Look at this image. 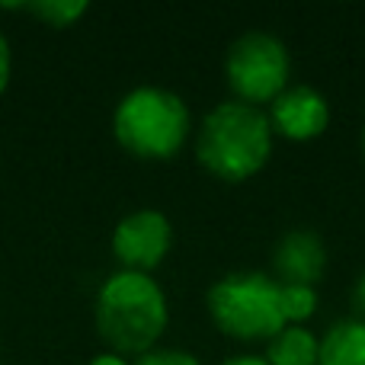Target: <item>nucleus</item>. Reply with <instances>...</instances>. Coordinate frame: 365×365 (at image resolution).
<instances>
[{
  "label": "nucleus",
  "mask_w": 365,
  "mask_h": 365,
  "mask_svg": "<svg viewBox=\"0 0 365 365\" xmlns=\"http://www.w3.org/2000/svg\"><path fill=\"white\" fill-rule=\"evenodd\" d=\"M115 141L141 160H167L186 145L189 109L164 87H138L115 106Z\"/></svg>",
  "instance_id": "obj_3"
},
{
  "label": "nucleus",
  "mask_w": 365,
  "mask_h": 365,
  "mask_svg": "<svg viewBox=\"0 0 365 365\" xmlns=\"http://www.w3.org/2000/svg\"><path fill=\"white\" fill-rule=\"evenodd\" d=\"M221 365H269V362L263 356H231V359H225Z\"/></svg>",
  "instance_id": "obj_16"
},
{
  "label": "nucleus",
  "mask_w": 365,
  "mask_h": 365,
  "mask_svg": "<svg viewBox=\"0 0 365 365\" xmlns=\"http://www.w3.org/2000/svg\"><path fill=\"white\" fill-rule=\"evenodd\" d=\"M272 151V125L266 113L247 103H221L205 115L195 141L199 164L212 177L240 182L259 173Z\"/></svg>",
  "instance_id": "obj_1"
},
{
  "label": "nucleus",
  "mask_w": 365,
  "mask_h": 365,
  "mask_svg": "<svg viewBox=\"0 0 365 365\" xmlns=\"http://www.w3.org/2000/svg\"><path fill=\"white\" fill-rule=\"evenodd\" d=\"M138 365H199V359L180 349H158V353H145Z\"/></svg>",
  "instance_id": "obj_13"
},
{
  "label": "nucleus",
  "mask_w": 365,
  "mask_h": 365,
  "mask_svg": "<svg viewBox=\"0 0 365 365\" xmlns=\"http://www.w3.org/2000/svg\"><path fill=\"white\" fill-rule=\"evenodd\" d=\"M353 304H356V311L365 317V272L359 276V282H356V289H353Z\"/></svg>",
  "instance_id": "obj_15"
},
{
  "label": "nucleus",
  "mask_w": 365,
  "mask_h": 365,
  "mask_svg": "<svg viewBox=\"0 0 365 365\" xmlns=\"http://www.w3.org/2000/svg\"><path fill=\"white\" fill-rule=\"evenodd\" d=\"M6 81H10V45H6L4 32H0V93L6 90Z\"/></svg>",
  "instance_id": "obj_14"
},
{
  "label": "nucleus",
  "mask_w": 365,
  "mask_h": 365,
  "mask_svg": "<svg viewBox=\"0 0 365 365\" xmlns=\"http://www.w3.org/2000/svg\"><path fill=\"white\" fill-rule=\"evenodd\" d=\"M317 295L314 289H304V285H282V314L285 324H302L314 314Z\"/></svg>",
  "instance_id": "obj_12"
},
{
  "label": "nucleus",
  "mask_w": 365,
  "mask_h": 365,
  "mask_svg": "<svg viewBox=\"0 0 365 365\" xmlns=\"http://www.w3.org/2000/svg\"><path fill=\"white\" fill-rule=\"evenodd\" d=\"M362 154H365V128H362Z\"/></svg>",
  "instance_id": "obj_18"
},
{
  "label": "nucleus",
  "mask_w": 365,
  "mask_h": 365,
  "mask_svg": "<svg viewBox=\"0 0 365 365\" xmlns=\"http://www.w3.org/2000/svg\"><path fill=\"white\" fill-rule=\"evenodd\" d=\"M269 125L282 138L292 141H311L327 128L330 122V106L314 87H285L276 100L269 103Z\"/></svg>",
  "instance_id": "obj_7"
},
{
  "label": "nucleus",
  "mask_w": 365,
  "mask_h": 365,
  "mask_svg": "<svg viewBox=\"0 0 365 365\" xmlns=\"http://www.w3.org/2000/svg\"><path fill=\"white\" fill-rule=\"evenodd\" d=\"M173 244V227L160 212H135L119 221L113 234V253L128 272H151L164 263Z\"/></svg>",
  "instance_id": "obj_6"
},
{
  "label": "nucleus",
  "mask_w": 365,
  "mask_h": 365,
  "mask_svg": "<svg viewBox=\"0 0 365 365\" xmlns=\"http://www.w3.org/2000/svg\"><path fill=\"white\" fill-rule=\"evenodd\" d=\"M208 314L221 334L234 340H266L285 324L282 285L263 272H231L208 289Z\"/></svg>",
  "instance_id": "obj_4"
},
{
  "label": "nucleus",
  "mask_w": 365,
  "mask_h": 365,
  "mask_svg": "<svg viewBox=\"0 0 365 365\" xmlns=\"http://www.w3.org/2000/svg\"><path fill=\"white\" fill-rule=\"evenodd\" d=\"M272 266H276L279 285H304V289H314V282L324 276V266H327L324 240L317 237L314 231H289L276 244Z\"/></svg>",
  "instance_id": "obj_8"
},
{
  "label": "nucleus",
  "mask_w": 365,
  "mask_h": 365,
  "mask_svg": "<svg viewBox=\"0 0 365 365\" xmlns=\"http://www.w3.org/2000/svg\"><path fill=\"white\" fill-rule=\"evenodd\" d=\"M317 365H365V321H340L324 334Z\"/></svg>",
  "instance_id": "obj_9"
},
{
  "label": "nucleus",
  "mask_w": 365,
  "mask_h": 365,
  "mask_svg": "<svg viewBox=\"0 0 365 365\" xmlns=\"http://www.w3.org/2000/svg\"><path fill=\"white\" fill-rule=\"evenodd\" d=\"M6 10H23L38 16L42 23L55 26V29H64V26L77 23V19L87 13V4L83 0H32V4H10Z\"/></svg>",
  "instance_id": "obj_11"
},
{
  "label": "nucleus",
  "mask_w": 365,
  "mask_h": 365,
  "mask_svg": "<svg viewBox=\"0 0 365 365\" xmlns=\"http://www.w3.org/2000/svg\"><path fill=\"white\" fill-rule=\"evenodd\" d=\"M227 87L237 103H272L289 83V51L269 32H247L227 51Z\"/></svg>",
  "instance_id": "obj_5"
},
{
  "label": "nucleus",
  "mask_w": 365,
  "mask_h": 365,
  "mask_svg": "<svg viewBox=\"0 0 365 365\" xmlns=\"http://www.w3.org/2000/svg\"><path fill=\"white\" fill-rule=\"evenodd\" d=\"M317 349H321V343L311 330L289 324L269 340L263 359L269 365H317Z\"/></svg>",
  "instance_id": "obj_10"
},
{
  "label": "nucleus",
  "mask_w": 365,
  "mask_h": 365,
  "mask_svg": "<svg viewBox=\"0 0 365 365\" xmlns=\"http://www.w3.org/2000/svg\"><path fill=\"white\" fill-rule=\"evenodd\" d=\"M167 327V298L145 272H115L96 295V330L115 353H148Z\"/></svg>",
  "instance_id": "obj_2"
},
{
  "label": "nucleus",
  "mask_w": 365,
  "mask_h": 365,
  "mask_svg": "<svg viewBox=\"0 0 365 365\" xmlns=\"http://www.w3.org/2000/svg\"><path fill=\"white\" fill-rule=\"evenodd\" d=\"M90 365H128L122 356H115V353H103V356H96Z\"/></svg>",
  "instance_id": "obj_17"
}]
</instances>
